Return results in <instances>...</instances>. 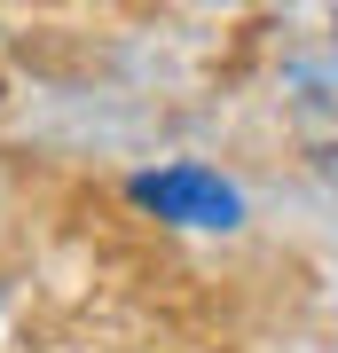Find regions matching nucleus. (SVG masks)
<instances>
[{"mask_svg": "<svg viewBox=\"0 0 338 353\" xmlns=\"http://www.w3.org/2000/svg\"><path fill=\"white\" fill-rule=\"evenodd\" d=\"M126 196L142 204V212H158V220H173V228H244V196H236V181H220L213 165H197V157H173V165H150V173H134L126 181Z\"/></svg>", "mask_w": 338, "mask_h": 353, "instance_id": "f257e3e1", "label": "nucleus"}]
</instances>
